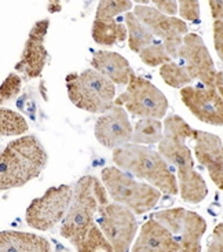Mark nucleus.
I'll return each mask as SVG.
<instances>
[{
  "label": "nucleus",
  "instance_id": "nucleus-1",
  "mask_svg": "<svg viewBox=\"0 0 223 252\" xmlns=\"http://www.w3.org/2000/svg\"><path fill=\"white\" fill-rule=\"evenodd\" d=\"M48 155L36 135H24L7 143L0 158V189L22 188L41 175Z\"/></svg>",
  "mask_w": 223,
  "mask_h": 252
},
{
  "label": "nucleus",
  "instance_id": "nucleus-2",
  "mask_svg": "<svg viewBox=\"0 0 223 252\" xmlns=\"http://www.w3.org/2000/svg\"><path fill=\"white\" fill-rule=\"evenodd\" d=\"M112 160L120 170L152 185L165 196L179 194L176 175L164 157L148 146L128 143L113 150Z\"/></svg>",
  "mask_w": 223,
  "mask_h": 252
},
{
  "label": "nucleus",
  "instance_id": "nucleus-3",
  "mask_svg": "<svg viewBox=\"0 0 223 252\" xmlns=\"http://www.w3.org/2000/svg\"><path fill=\"white\" fill-rule=\"evenodd\" d=\"M109 203V193L105 185L93 175L81 177L73 188V200L60 227L61 237L74 247L80 244L95 225L99 207Z\"/></svg>",
  "mask_w": 223,
  "mask_h": 252
},
{
  "label": "nucleus",
  "instance_id": "nucleus-4",
  "mask_svg": "<svg viewBox=\"0 0 223 252\" xmlns=\"http://www.w3.org/2000/svg\"><path fill=\"white\" fill-rule=\"evenodd\" d=\"M101 179L109 197L115 203L129 208L135 215H142L153 210L161 198V191L152 185L142 182L116 165L105 167Z\"/></svg>",
  "mask_w": 223,
  "mask_h": 252
},
{
  "label": "nucleus",
  "instance_id": "nucleus-5",
  "mask_svg": "<svg viewBox=\"0 0 223 252\" xmlns=\"http://www.w3.org/2000/svg\"><path fill=\"white\" fill-rule=\"evenodd\" d=\"M65 82L69 101L76 108L94 115H103L113 108L116 84L95 69L69 73Z\"/></svg>",
  "mask_w": 223,
  "mask_h": 252
},
{
  "label": "nucleus",
  "instance_id": "nucleus-6",
  "mask_svg": "<svg viewBox=\"0 0 223 252\" xmlns=\"http://www.w3.org/2000/svg\"><path fill=\"white\" fill-rule=\"evenodd\" d=\"M115 105L123 106L131 116L138 119L160 120L168 110V99L161 90L135 72L126 91L116 98Z\"/></svg>",
  "mask_w": 223,
  "mask_h": 252
},
{
  "label": "nucleus",
  "instance_id": "nucleus-7",
  "mask_svg": "<svg viewBox=\"0 0 223 252\" xmlns=\"http://www.w3.org/2000/svg\"><path fill=\"white\" fill-rule=\"evenodd\" d=\"M73 200V188L70 185L51 186L40 197L34 198L25 211V222L29 227L47 232L62 222L68 214Z\"/></svg>",
  "mask_w": 223,
  "mask_h": 252
},
{
  "label": "nucleus",
  "instance_id": "nucleus-8",
  "mask_svg": "<svg viewBox=\"0 0 223 252\" xmlns=\"http://www.w3.org/2000/svg\"><path fill=\"white\" fill-rule=\"evenodd\" d=\"M175 236L179 252H201V240L207 232L205 219L183 207L155 212L153 217Z\"/></svg>",
  "mask_w": 223,
  "mask_h": 252
},
{
  "label": "nucleus",
  "instance_id": "nucleus-9",
  "mask_svg": "<svg viewBox=\"0 0 223 252\" xmlns=\"http://www.w3.org/2000/svg\"><path fill=\"white\" fill-rule=\"evenodd\" d=\"M96 225L113 246L116 252H129L138 232L136 215L119 203L101 205L96 215Z\"/></svg>",
  "mask_w": 223,
  "mask_h": 252
},
{
  "label": "nucleus",
  "instance_id": "nucleus-10",
  "mask_svg": "<svg viewBox=\"0 0 223 252\" xmlns=\"http://www.w3.org/2000/svg\"><path fill=\"white\" fill-rule=\"evenodd\" d=\"M134 14L150 29L155 37L162 41L172 61L178 60L183 39L186 34L190 33L188 24L181 18L160 13L150 4H135Z\"/></svg>",
  "mask_w": 223,
  "mask_h": 252
},
{
  "label": "nucleus",
  "instance_id": "nucleus-11",
  "mask_svg": "<svg viewBox=\"0 0 223 252\" xmlns=\"http://www.w3.org/2000/svg\"><path fill=\"white\" fill-rule=\"evenodd\" d=\"M179 60L188 69L191 80L207 87L223 86V70H217L214 60L203 37L197 33H188L183 39Z\"/></svg>",
  "mask_w": 223,
  "mask_h": 252
},
{
  "label": "nucleus",
  "instance_id": "nucleus-12",
  "mask_svg": "<svg viewBox=\"0 0 223 252\" xmlns=\"http://www.w3.org/2000/svg\"><path fill=\"white\" fill-rule=\"evenodd\" d=\"M183 105L201 123L223 127V86H188L179 91Z\"/></svg>",
  "mask_w": 223,
  "mask_h": 252
},
{
  "label": "nucleus",
  "instance_id": "nucleus-13",
  "mask_svg": "<svg viewBox=\"0 0 223 252\" xmlns=\"http://www.w3.org/2000/svg\"><path fill=\"white\" fill-rule=\"evenodd\" d=\"M48 29H50L48 18H43L34 22L24 44L20 61L15 63V72L24 75L29 80L40 77L46 68L48 51L44 46V39L47 36Z\"/></svg>",
  "mask_w": 223,
  "mask_h": 252
},
{
  "label": "nucleus",
  "instance_id": "nucleus-14",
  "mask_svg": "<svg viewBox=\"0 0 223 252\" xmlns=\"http://www.w3.org/2000/svg\"><path fill=\"white\" fill-rule=\"evenodd\" d=\"M134 127L129 122L128 112L123 106L113 105L96 119L94 126L95 139L106 149H119L132 141Z\"/></svg>",
  "mask_w": 223,
  "mask_h": 252
},
{
  "label": "nucleus",
  "instance_id": "nucleus-15",
  "mask_svg": "<svg viewBox=\"0 0 223 252\" xmlns=\"http://www.w3.org/2000/svg\"><path fill=\"white\" fill-rule=\"evenodd\" d=\"M194 156L210 175L218 189L223 190V142L215 134L197 129L194 136Z\"/></svg>",
  "mask_w": 223,
  "mask_h": 252
},
{
  "label": "nucleus",
  "instance_id": "nucleus-16",
  "mask_svg": "<svg viewBox=\"0 0 223 252\" xmlns=\"http://www.w3.org/2000/svg\"><path fill=\"white\" fill-rule=\"evenodd\" d=\"M129 252H179V244L167 227L150 218L141 226Z\"/></svg>",
  "mask_w": 223,
  "mask_h": 252
},
{
  "label": "nucleus",
  "instance_id": "nucleus-17",
  "mask_svg": "<svg viewBox=\"0 0 223 252\" xmlns=\"http://www.w3.org/2000/svg\"><path fill=\"white\" fill-rule=\"evenodd\" d=\"M90 63L93 69L108 77L116 86H128L129 79L134 73L128 60L115 51H95Z\"/></svg>",
  "mask_w": 223,
  "mask_h": 252
},
{
  "label": "nucleus",
  "instance_id": "nucleus-18",
  "mask_svg": "<svg viewBox=\"0 0 223 252\" xmlns=\"http://www.w3.org/2000/svg\"><path fill=\"white\" fill-rule=\"evenodd\" d=\"M0 252H51L47 239L18 230L0 232Z\"/></svg>",
  "mask_w": 223,
  "mask_h": 252
},
{
  "label": "nucleus",
  "instance_id": "nucleus-19",
  "mask_svg": "<svg viewBox=\"0 0 223 252\" xmlns=\"http://www.w3.org/2000/svg\"><path fill=\"white\" fill-rule=\"evenodd\" d=\"M179 194L189 204H200L208 196L207 182L194 168L176 171Z\"/></svg>",
  "mask_w": 223,
  "mask_h": 252
},
{
  "label": "nucleus",
  "instance_id": "nucleus-20",
  "mask_svg": "<svg viewBox=\"0 0 223 252\" xmlns=\"http://www.w3.org/2000/svg\"><path fill=\"white\" fill-rule=\"evenodd\" d=\"M157 152L176 171L194 168V158L191 155V150L183 141H178V139L168 138V136H162L161 142L159 143Z\"/></svg>",
  "mask_w": 223,
  "mask_h": 252
},
{
  "label": "nucleus",
  "instance_id": "nucleus-21",
  "mask_svg": "<svg viewBox=\"0 0 223 252\" xmlns=\"http://www.w3.org/2000/svg\"><path fill=\"white\" fill-rule=\"evenodd\" d=\"M91 36L96 44L103 46V47H112L117 41L123 43L127 40L128 29L126 24L117 22L116 20H94L93 27H91Z\"/></svg>",
  "mask_w": 223,
  "mask_h": 252
},
{
  "label": "nucleus",
  "instance_id": "nucleus-22",
  "mask_svg": "<svg viewBox=\"0 0 223 252\" xmlns=\"http://www.w3.org/2000/svg\"><path fill=\"white\" fill-rule=\"evenodd\" d=\"M124 21L128 29V47L132 53L139 54L143 48L150 46L156 40L155 34L152 33L150 29L136 17L134 11L126 14Z\"/></svg>",
  "mask_w": 223,
  "mask_h": 252
},
{
  "label": "nucleus",
  "instance_id": "nucleus-23",
  "mask_svg": "<svg viewBox=\"0 0 223 252\" xmlns=\"http://www.w3.org/2000/svg\"><path fill=\"white\" fill-rule=\"evenodd\" d=\"M164 136V126L157 119H139L134 126V134L131 143L136 145H155L161 142Z\"/></svg>",
  "mask_w": 223,
  "mask_h": 252
},
{
  "label": "nucleus",
  "instance_id": "nucleus-24",
  "mask_svg": "<svg viewBox=\"0 0 223 252\" xmlns=\"http://www.w3.org/2000/svg\"><path fill=\"white\" fill-rule=\"evenodd\" d=\"M29 131L27 119L7 108H0V134L1 136H24Z\"/></svg>",
  "mask_w": 223,
  "mask_h": 252
},
{
  "label": "nucleus",
  "instance_id": "nucleus-25",
  "mask_svg": "<svg viewBox=\"0 0 223 252\" xmlns=\"http://www.w3.org/2000/svg\"><path fill=\"white\" fill-rule=\"evenodd\" d=\"M160 76L165 84H168L172 89H183L191 86V77H190L188 69L183 65L175 61H171L160 68Z\"/></svg>",
  "mask_w": 223,
  "mask_h": 252
},
{
  "label": "nucleus",
  "instance_id": "nucleus-26",
  "mask_svg": "<svg viewBox=\"0 0 223 252\" xmlns=\"http://www.w3.org/2000/svg\"><path fill=\"white\" fill-rule=\"evenodd\" d=\"M162 126H164V136H168V138H174L178 141L186 142L188 139H194V136H196L197 129L190 127L182 117L174 115V113L168 115L164 119Z\"/></svg>",
  "mask_w": 223,
  "mask_h": 252
},
{
  "label": "nucleus",
  "instance_id": "nucleus-27",
  "mask_svg": "<svg viewBox=\"0 0 223 252\" xmlns=\"http://www.w3.org/2000/svg\"><path fill=\"white\" fill-rule=\"evenodd\" d=\"M76 251L77 252H116L113 246L108 241L105 237V234L102 233L99 226L95 223L84 240L80 244L76 246Z\"/></svg>",
  "mask_w": 223,
  "mask_h": 252
},
{
  "label": "nucleus",
  "instance_id": "nucleus-28",
  "mask_svg": "<svg viewBox=\"0 0 223 252\" xmlns=\"http://www.w3.org/2000/svg\"><path fill=\"white\" fill-rule=\"evenodd\" d=\"M134 1L129 0H102L98 3L95 20L112 21L117 15L123 13H129V10L134 7Z\"/></svg>",
  "mask_w": 223,
  "mask_h": 252
},
{
  "label": "nucleus",
  "instance_id": "nucleus-29",
  "mask_svg": "<svg viewBox=\"0 0 223 252\" xmlns=\"http://www.w3.org/2000/svg\"><path fill=\"white\" fill-rule=\"evenodd\" d=\"M139 58L145 65H148L150 68H156V66L161 68L162 65L172 61V58L169 57L165 50V46L160 40H155L150 46L143 48L139 53Z\"/></svg>",
  "mask_w": 223,
  "mask_h": 252
},
{
  "label": "nucleus",
  "instance_id": "nucleus-30",
  "mask_svg": "<svg viewBox=\"0 0 223 252\" xmlns=\"http://www.w3.org/2000/svg\"><path fill=\"white\" fill-rule=\"evenodd\" d=\"M22 89V79L18 73H10L4 79V82L0 87V102L4 103L6 101H11L15 96L20 95Z\"/></svg>",
  "mask_w": 223,
  "mask_h": 252
},
{
  "label": "nucleus",
  "instance_id": "nucleus-31",
  "mask_svg": "<svg viewBox=\"0 0 223 252\" xmlns=\"http://www.w3.org/2000/svg\"><path fill=\"white\" fill-rule=\"evenodd\" d=\"M181 20L198 22L200 21V1L197 0H181L179 1Z\"/></svg>",
  "mask_w": 223,
  "mask_h": 252
},
{
  "label": "nucleus",
  "instance_id": "nucleus-32",
  "mask_svg": "<svg viewBox=\"0 0 223 252\" xmlns=\"http://www.w3.org/2000/svg\"><path fill=\"white\" fill-rule=\"evenodd\" d=\"M150 6H153L160 13L169 17H175V14L179 13V1L175 0H152Z\"/></svg>",
  "mask_w": 223,
  "mask_h": 252
},
{
  "label": "nucleus",
  "instance_id": "nucleus-33",
  "mask_svg": "<svg viewBox=\"0 0 223 252\" xmlns=\"http://www.w3.org/2000/svg\"><path fill=\"white\" fill-rule=\"evenodd\" d=\"M212 34H214V47L219 60L223 62V21H214L212 24Z\"/></svg>",
  "mask_w": 223,
  "mask_h": 252
},
{
  "label": "nucleus",
  "instance_id": "nucleus-34",
  "mask_svg": "<svg viewBox=\"0 0 223 252\" xmlns=\"http://www.w3.org/2000/svg\"><path fill=\"white\" fill-rule=\"evenodd\" d=\"M205 252H223V223L215 226Z\"/></svg>",
  "mask_w": 223,
  "mask_h": 252
},
{
  "label": "nucleus",
  "instance_id": "nucleus-35",
  "mask_svg": "<svg viewBox=\"0 0 223 252\" xmlns=\"http://www.w3.org/2000/svg\"><path fill=\"white\" fill-rule=\"evenodd\" d=\"M210 8L214 21H223V0L210 1Z\"/></svg>",
  "mask_w": 223,
  "mask_h": 252
},
{
  "label": "nucleus",
  "instance_id": "nucleus-36",
  "mask_svg": "<svg viewBox=\"0 0 223 252\" xmlns=\"http://www.w3.org/2000/svg\"><path fill=\"white\" fill-rule=\"evenodd\" d=\"M47 10L48 13L55 14V13H60L62 10V3L61 1H58V0H53V1H48L47 3Z\"/></svg>",
  "mask_w": 223,
  "mask_h": 252
},
{
  "label": "nucleus",
  "instance_id": "nucleus-37",
  "mask_svg": "<svg viewBox=\"0 0 223 252\" xmlns=\"http://www.w3.org/2000/svg\"><path fill=\"white\" fill-rule=\"evenodd\" d=\"M41 94H43L44 101H47V94H46V87H44V83H41Z\"/></svg>",
  "mask_w": 223,
  "mask_h": 252
}]
</instances>
